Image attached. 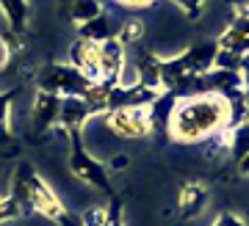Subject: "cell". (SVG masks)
Wrapping results in <instances>:
<instances>
[{
    "instance_id": "obj_23",
    "label": "cell",
    "mask_w": 249,
    "mask_h": 226,
    "mask_svg": "<svg viewBox=\"0 0 249 226\" xmlns=\"http://www.w3.org/2000/svg\"><path fill=\"white\" fill-rule=\"evenodd\" d=\"M238 72L244 75V97H247V102H249V55H241Z\"/></svg>"
},
{
    "instance_id": "obj_11",
    "label": "cell",
    "mask_w": 249,
    "mask_h": 226,
    "mask_svg": "<svg viewBox=\"0 0 249 226\" xmlns=\"http://www.w3.org/2000/svg\"><path fill=\"white\" fill-rule=\"evenodd\" d=\"M103 11H106L103 0H61V6H58V14L67 17L70 22H75V25H83V22L100 17Z\"/></svg>"
},
{
    "instance_id": "obj_26",
    "label": "cell",
    "mask_w": 249,
    "mask_h": 226,
    "mask_svg": "<svg viewBox=\"0 0 249 226\" xmlns=\"http://www.w3.org/2000/svg\"><path fill=\"white\" fill-rule=\"evenodd\" d=\"M244 122H247V127H249V113H247V119H244Z\"/></svg>"
},
{
    "instance_id": "obj_19",
    "label": "cell",
    "mask_w": 249,
    "mask_h": 226,
    "mask_svg": "<svg viewBox=\"0 0 249 226\" xmlns=\"http://www.w3.org/2000/svg\"><path fill=\"white\" fill-rule=\"evenodd\" d=\"M130 163H133V160H130L127 152H116V155H111L106 160V168L108 171H124V168H130Z\"/></svg>"
},
{
    "instance_id": "obj_16",
    "label": "cell",
    "mask_w": 249,
    "mask_h": 226,
    "mask_svg": "<svg viewBox=\"0 0 249 226\" xmlns=\"http://www.w3.org/2000/svg\"><path fill=\"white\" fill-rule=\"evenodd\" d=\"M169 3L183 11L186 19H199L205 14V6H208V0H169Z\"/></svg>"
},
{
    "instance_id": "obj_24",
    "label": "cell",
    "mask_w": 249,
    "mask_h": 226,
    "mask_svg": "<svg viewBox=\"0 0 249 226\" xmlns=\"http://www.w3.org/2000/svg\"><path fill=\"white\" fill-rule=\"evenodd\" d=\"M232 165H235V174L238 177H249V152L241 155L238 160H232Z\"/></svg>"
},
{
    "instance_id": "obj_20",
    "label": "cell",
    "mask_w": 249,
    "mask_h": 226,
    "mask_svg": "<svg viewBox=\"0 0 249 226\" xmlns=\"http://www.w3.org/2000/svg\"><path fill=\"white\" fill-rule=\"evenodd\" d=\"M213 226H249V224L238 215V212H230V210H224L222 215L213 221Z\"/></svg>"
},
{
    "instance_id": "obj_15",
    "label": "cell",
    "mask_w": 249,
    "mask_h": 226,
    "mask_svg": "<svg viewBox=\"0 0 249 226\" xmlns=\"http://www.w3.org/2000/svg\"><path fill=\"white\" fill-rule=\"evenodd\" d=\"M14 97H17L14 88H9V91L0 94V144L11 138V113H9V108H11V99H14Z\"/></svg>"
},
{
    "instance_id": "obj_25",
    "label": "cell",
    "mask_w": 249,
    "mask_h": 226,
    "mask_svg": "<svg viewBox=\"0 0 249 226\" xmlns=\"http://www.w3.org/2000/svg\"><path fill=\"white\" fill-rule=\"evenodd\" d=\"M232 9H235V17H244L249 19V0H230Z\"/></svg>"
},
{
    "instance_id": "obj_8",
    "label": "cell",
    "mask_w": 249,
    "mask_h": 226,
    "mask_svg": "<svg viewBox=\"0 0 249 226\" xmlns=\"http://www.w3.org/2000/svg\"><path fill=\"white\" fill-rule=\"evenodd\" d=\"M216 44H219V50L230 52L235 58L249 55V19L235 17L230 25L224 28V33L216 39Z\"/></svg>"
},
{
    "instance_id": "obj_9",
    "label": "cell",
    "mask_w": 249,
    "mask_h": 226,
    "mask_svg": "<svg viewBox=\"0 0 249 226\" xmlns=\"http://www.w3.org/2000/svg\"><path fill=\"white\" fill-rule=\"evenodd\" d=\"M175 102H178L175 91H158V97L147 105V113H150V122H152V135H160V138L169 141L166 127H169V116H172Z\"/></svg>"
},
{
    "instance_id": "obj_12",
    "label": "cell",
    "mask_w": 249,
    "mask_h": 226,
    "mask_svg": "<svg viewBox=\"0 0 249 226\" xmlns=\"http://www.w3.org/2000/svg\"><path fill=\"white\" fill-rule=\"evenodd\" d=\"M119 33V22H116L108 11H103L100 17L89 19V22H83L78 25V36L83 39H91V42H106V39H116Z\"/></svg>"
},
{
    "instance_id": "obj_17",
    "label": "cell",
    "mask_w": 249,
    "mask_h": 226,
    "mask_svg": "<svg viewBox=\"0 0 249 226\" xmlns=\"http://www.w3.org/2000/svg\"><path fill=\"white\" fill-rule=\"evenodd\" d=\"M106 221H108L106 207H89L80 215V226H106Z\"/></svg>"
},
{
    "instance_id": "obj_13",
    "label": "cell",
    "mask_w": 249,
    "mask_h": 226,
    "mask_svg": "<svg viewBox=\"0 0 249 226\" xmlns=\"http://www.w3.org/2000/svg\"><path fill=\"white\" fill-rule=\"evenodd\" d=\"M0 11L9 22V28L17 36H25L28 31V0H0Z\"/></svg>"
},
{
    "instance_id": "obj_10",
    "label": "cell",
    "mask_w": 249,
    "mask_h": 226,
    "mask_svg": "<svg viewBox=\"0 0 249 226\" xmlns=\"http://www.w3.org/2000/svg\"><path fill=\"white\" fill-rule=\"evenodd\" d=\"M58 102H61V97H58V94H50V91H36V99H34V127L39 132L55 127V122H58Z\"/></svg>"
},
{
    "instance_id": "obj_1",
    "label": "cell",
    "mask_w": 249,
    "mask_h": 226,
    "mask_svg": "<svg viewBox=\"0 0 249 226\" xmlns=\"http://www.w3.org/2000/svg\"><path fill=\"white\" fill-rule=\"evenodd\" d=\"M227 127H232V113L230 102L222 94H191L178 97L166 135L175 144L194 146V144L213 138L216 132L227 130Z\"/></svg>"
},
{
    "instance_id": "obj_18",
    "label": "cell",
    "mask_w": 249,
    "mask_h": 226,
    "mask_svg": "<svg viewBox=\"0 0 249 226\" xmlns=\"http://www.w3.org/2000/svg\"><path fill=\"white\" fill-rule=\"evenodd\" d=\"M114 6L124 11H144V9H152V6H158L160 0H111Z\"/></svg>"
},
{
    "instance_id": "obj_22",
    "label": "cell",
    "mask_w": 249,
    "mask_h": 226,
    "mask_svg": "<svg viewBox=\"0 0 249 226\" xmlns=\"http://www.w3.org/2000/svg\"><path fill=\"white\" fill-rule=\"evenodd\" d=\"M9 64H11V44L6 42L3 36H0V72L6 69Z\"/></svg>"
},
{
    "instance_id": "obj_4",
    "label": "cell",
    "mask_w": 249,
    "mask_h": 226,
    "mask_svg": "<svg viewBox=\"0 0 249 226\" xmlns=\"http://www.w3.org/2000/svg\"><path fill=\"white\" fill-rule=\"evenodd\" d=\"M17 182L22 185V191H25V201H28V207H31V210H36L39 215L50 218V221H67V210H64V204L58 201V196L47 188L42 177L34 174V168H31V165H19Z\"/></svg>"
},
{
    "instance_id": "obj_14",
    "label": "cell",
    "mask_w": 249,
    "mask_h": 226,
    "mask_svg": "<svg viewBox=\"0 0 249 226\" xmlns=\"http://www.w3.org/2000/svg\"><path fill=\"white\" fill-rule=\"evenodd\" d=\"M144 33H147V25H144V19L139 17H127L119 22V33L116 39L124 44V47H136V44H142Z\"/></svg>"
},
{
    "instance_id": "obj_6",
    "label": "cell",
    "mask_w": 249,
    "mask_h": 226,
    "mask_svg": "<svg viewBox=\"0 0 249 226\" xmlns=\"http://www.w3.org/2000/svg\"><path fill=\"white\" fill-rule=\"evenodd\" d=\"M70 64L83 72L91 83H100V42L78 36L70 47Z\"/></svg>"
},
{
    "instance_id": "obj_2",
    "label": "cell",
    "mask_w": 249,
    "mask_h": 226,
    "mask_svg": "<svg viewBox=\"0 0 249 226\" xmlns=\"http://www.w3.org/2000/svg\"><path fill=\"white\" fill-rule=\"evenodd\" d=\"M67 132V138H70V168L72 174L78 177L80 182L91 185V188H97V191H106L108 196H114V191H111V179H108V168L106 163H100V160H94V157L86 152V146H83V135H80V130H64Z\"/></svg>"
},
{
    "instance_id": "obj_21",
    "label": "cell",
    "mask_w": 249,
    "mask_h": 226,
    "mask_svg": "<svg viewBox=\"0 0 249 226\" xmlns=\"http://www.w3.org/2000/svg\"><path fill=\"white\" fill-rule=\"evenodd\" d=\"M119 199H114V204H111V210H108V221H106V226H124L122 224V215H119Z\"/></svg>"
},
{
    "instance_id": "obj_5",
    "label": "cell",
    "mask_w": 249,
    "mask_h": 226,
    "mask_svg": "<svg viewBox=\"0 0 249 226\" xmlns=\"http://www.w3.org/2000/svg\"><path fill=\"white\" fill-rule=\"evenodd\" d=\"M103 122L116 138L142 141L152 135V122L147 108H116V111L103 113Z\"/></svg>"
},
{
    "instance_id": "obj_7",
    "label": "cell",
    "mask_w": 249,
    "mask_h": 226,
    "mask_svg": "<svg viewBox=\"0 0 249 226\" xmlns=\"http://www.w3.org/2000/svg\"><path fill=\"white\" fill-rule=\"evenodd\" d=\"M178 207H180V218H183V221L199 218L205 212V207H208V185H205L202 179H188V182L180 188Z\"/></svg>"
},
{
    "instance_id": "obj_3",
    "label": "cell",
    "mask_w": 249,
    "mask_h": 226,
    "mask_svg": "<svg viewBox=\"0 0 249 226\" xmlns=\"http://www.w3.org/2000/svg\"><path fill=\"white\" fill-rule=\"evenodd\" d=\"M39 91H50L58 97H86L91 88V80L72 64H47L36 78Z\"/></svg>"
}]
</instances>
